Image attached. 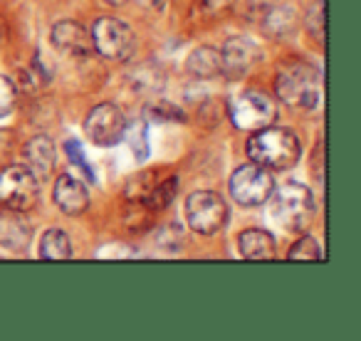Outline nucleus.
Listing matches in <instances>:
<instances>
[{"mask_svg": "<svg viewBox=\"0 0 361 341\" xmlns=\"http://www.w3.org/2000/svg\"><path fill=\"white\" fill-rule=\"evenodd\" d=\"M32 240V225L23 213L6 211L0 213V247L6 252H27Z\"/></svg>", "mask_w": 361, "mask_h": 341, "instance_id": "ddd939ff", "label": "nucleus"}, {"mask_svg": "<svg viewBox=\"0 0 361 341\" xmlns=\"http://www.w3.org/2000/svg\"><path fill=\"white\" fill-rule=\"evenodd\" d=\"M231 6H233V0H201V11L213 18L223 16Z\"/></svg>", "mask_w": 361, "mask_h": 341, "instance_id": "bb28decb", "label": "nucleus"}, {"mask_svg": "<svg viewBox=\"0 0 361 341\" xmlns=\"http://www.w3.org/2000/svg\"><path fill=\"white\" fill-rule=\"evenodd\" d=\"M272 216L285 230L305 232L314 221L317 203L307 186L297 181H287L272 191Z\"/></svg>", "mask_w": 361, "mask_h": 341, "instance_id": "7ed1b4c3", "label": "nucleus"}, {"mask_svg": "<svg viewBox=\"0 0 361 341\" xmlns=\"http://www.w3.org/2000/svg\"><path fill=\"white\" fill-rule=\"evenodd\" d=\"M92 32V45L104 60L124 62L134 55L136 50V35L124 20L119 18H97L94 25L90 27Z\"/></svg>", "mask_w": 361, "mask_h": 341, "instance_id": "39448f33", "label": "nucleus"}, {"mask_svg": "<svg viewBox=\"0 0 361 341\" xmlns=\"http://www.w3.org/2000/svg\"><path fill=\"white\" fill-rule=\"evenodd\" d=\"M297 25H300V16L290 6H272L262 16V30L275 40L290 37L297 30Z\"/></svg>", "mask_w": 361, "mask_h": 341, "instance_id": "f3484780", "label": "nucleus"}, {"mask_svg": "<svg viewBox=\"0 0 361 341\" xmlns=\"http://www.w3.org/2000/svg\"><path fill=\"white\" fill-rule=\"evenodd\" d=\"M287 257H290V260H302V262H317V260H322V250H319V245H317L314 237L305 235L290 247Z\"/></svg>", "mask_w": 361, "mask_h": 341, "instance_id": "5701e85b", "label": "nucleus"}, {"mask_svg": "<svg viewBox=\"0 0 361 341\" xmlns=\"http://www.w3.org/2000/svg\"><path fill=\"white\" fill-rule=\"evenodd\" d=\"M305 23H307V30L312 32V37L319 45H324V0H317L314 6L310 8Z\"/></svg>", "mask_w": 361, "mask_h": 341, "instance_id": "b1692460", "label": "nucleus"}, {"mask_svg": "<svg viewBox=\"0 0 361 341\" xmlns=\"http://www.w3.org/2000/svg\"><path fill=\"white\" fill-rule=\"evenodd\" d=\"M186 221L198 235H216L228 223V203L216 191H196L186 198Z\"/></svg>", "mask_w": 361, "mask_h": 341, "instance_id": "6e6552de", "label": "nucleus"}, {"mask_svg": "<svg viewBox=\"0 0 361 341\" xmlns=\"http://www.w3.org/2000/svg\"><path fill=\"white\" fill-rule=\"evenodd\" d=\"M228 188H231L233 201L240 203L243 208H257L270 201L272 191H275V178H272L270 170L262 168V166L245 163L233 170Z\"/></svg>", "mask_w": 361, "mask_h": 341, "instance_id": "423d86ee", "label": "nucleus"}, {"mask_svg": "<svg viewBox=\"0 0 361 341\" xmlns=\"http://www.w3.org/2000/svg\"><path fill=\"white\" fill-rule=\"evenodd\" d=\"M16 101H18L16 85H13L6 75H0V119L16 109Z\"/></svg>", "mask_w": 361, "mask_h": 341, "instance_id": "393cba45", "label": "nucleus"}, {"mask_svg": "<svg viewBox=\"0 0 361 341\" xmlns=\"http://www.w3.org/2000/svg\"><path fill=\"white\" fill-rule=\"evenodd\" d=\"M40 198V178L25 166H6L0 170V206L6 211L25 213Z\"/></svg>", "mask_w": 361, "mask_h": 341, "instance_id": "20e7f679", "label": "nucleus"}, {"mask_svg": "<svg viewBox=\"0 0 361 341\" xmlns=\"http://www.w3.org/2000/svg\"><path fill=\"white\" fill-rule=\"evenodd\" d=\"M23 156H25V168H30L37 178H47L55 170L57 163V149L52 144L50 136L37 134L23 146Z\"/></svg>", "mask_w": 361, "mask_h": 341, "instance_id": "4468645a", "label": "nucleus"}, {"mask_svg": "<svg viewBox=\"0 0 361 341\" xmlns=\"http://www.w3.org/2000/svg\"><path fill=\"white\" fill-rule=\"evenodd\" d=\"M65 154H67V159H70L72 163H75L77 168L85 173L87 183H97V173L92 170V163H90V159L85 156V151H82L80 141H77V139H67L65 141Z\"/></svg>", "mask_w": 361, "mask_h": 341, "instance_id": "4be33fe9", "label": "nucleus"}, {"mask_svg": "<svg viewBox=\"0 0 361 341\" xmlns=\"http://www.w3.org/2000/svg\"><path fill=\"white\" fill-rule=\"evenodd\" d=\"M151 216H154V211H151V208L146 206L144 201H131V198H126V211H124L126 230H131V232L149 230Z\"/></svg>", "mask_w": 361, "mask_h": 341, "instance_id": "aec40b11", "label": "nucleus"}, {"mask_svg": "<svg viewBox=\"0 0 361 341\" xmlns=\"http://www.w3.org/2000/svg\"><path fill=\"white\" fill-rule=\"evenodd\" d=\"M126 126H129V121H126L124 111H121L116 104L104 101V104H97L94 109L87 114L85 134L92 144L109 149V146H116L124 141Z\"/></svg>", "mask_w": 361, "mask_h": 341, "instance_id": "1a4fd4ad", "label": "nucleus"}, {"mask_svg": "<svg viewBox=\"0 0 361 341\" xmlns=\"http://www.w3.org/2000/svg\"><path fill=\"white\" fill-rule=\"evenodd\" d=\"M260 60H262V50L252 37H243V35L231 37V40H226V45L221 47L223 75L231 77V80L245 77Z\"/></svg>", "mask_w": 361, "mask_h": 341, "instance_id": "9d476101", "label": "nucleus"}, {"mask_svg": "<svg viewBox=\"0 0 361 341\" xmlns=\"http://www.w3.org/2000/svg\"><path fill=\"white\" fill-rule=\"evenodd\" d=\"M106 6H114V8H121V6H126L129 0H104Z\"/></svg>", "mask_w": 361, "mask_h": 341, "instance_id": "cd10ccee", "label": "nucleus"}, {"mask_svg": "<svg viewBox=\"0 0 361 341\" xmlns=\"http://www.w3.org/2000/svg\"><path fill=\"white\" fill-rule=\"evenodd\" d=\"M228 114H231V121L235 129L257 131V129H262V126L275 124L277 104L265 94V92L245 89L231 99Z\"/></svg>", "mask_w": 361, "mask_h": 341, "instance_id": "0eeeda50", "label": "nucleus"}, {"mask_svg": "<svg viewBox=\"0 0 361 341\" xmlns=\"http://www.w3.org/2000/svg\"><path fill=\"white\" fill-rule=\"evenodd\" d=\"M238 250L245 260H275L277 245L275 237L260 228H250L238 235Z\"/></svg>", "mask_w": 361, "mask_h": 341, "instance_id": "2eb2a0df", "label": "nucleus"}, {"mask_svg": "<svg viewBox=\"0 0 361 341\" xmlns=\"http://www.w3.org/2000/svg\"><path fill=\"white\" fill-rule=\"evenodd\" d=\"M275 92L290 109L312 111L322 101V75L310 62L287 60L275 75Z\"/></svg>", "mask_w": 361, "mask_h": 341, "instance_id": "f257e3e1", "label": "nucleus"}, {"mask_svg": "<svg viewBox=\"0 0 361 341\" xmlns=\"http://www.w3.org/2000/svg\"><path fill=\"white\" fill-rule=\"evenodd\" d=\"M50 40L57 50L65 52V55H72V57H87L92 50H94L90 27H85L77 20L55 23V25H52V32H50Z\"/></svg>", "mask_w": 361, "mask_h": 341, "instance_id": "9b49d317", "label": "nucleus"}, {"mask_svg": "<svg viewBox=\"0 0 361 341\" xmlns=\"http://www.w3.org/2000/svg\"><path fill=\"white\" fill-rule=\"evenodd\" d=\"M52 201L65 216H82L90 208V191L75 176L62 173V176H57L55 186H52Z\"/></svg>", "mask_w": 361, "mask_h": 341, "instance_id": "f8f14e48", "label": "nucleus"}, {"mask_svg": "<svg viewBox=\"0 0 361 341\" xmlns=\"http://www.w3.org/2000/svg\"><path fill=\"white\" fill-rule=\"evenodd\" d=\"M124 139L131 141V151H134V159L139 161V163H144L146 159H149V136H146V121H134V124L126 126V134Z\"/></svg>", "mask_w": 361, "mask_h": 341, "instance_id": "412c9836", "label": "nucleus"}, {"mask_svg": "<svg viewBox=\"0 0 361 341\" xmlns=\"http://www.w3.org/2000/svg\"><path fill=\"white\" fill-rule=\"evenodd\" d=\"M186 72L196 80H213L223 75L221 50L211 45H201L186 57Z\"/></svg>", "mask_w": 361, "mask_h": 341, "instance_id": "dca6fc26", "label": "nucleus"}, {"mask_svg": "<svg viewBox=\"0 0 361 341\" xmlns=\"http://www.w3.org/2000/svg\"><path fill=\"white\" fill-rule=\"evenodd\" d=\"M176 193H178V178H176L173 173H164V176L159 178V183H156L154 191L149 193V198H146L144 203L154 213L166 211V208H169L171 203H173Z\"/></svg>", "mask_w": 361, "mask_h": 341, "instance_id": "6ab92c4d", "label": "nucleus"}, {"mask_svg": "<svg viewBox=\"0 0 361 341\" xmlns=\"http://www.w3.org/2000/svg\"><path fill=\"white\" fill-rule=\"evenodd\" d=\"M40 257L42 260H52V262H60V260H70L72 257V242L70 235L65 230H47L45 235L40 237Z\"/></svg>", "mask_w": 361, "mask_h": 341, "instance_id": "a211bd4d", "label": "nucleus"}, {"mask_svg": "<svg viewBox=\"0 0 361 341\" xmlns=\"http://www.w3.org/2000/svg\"><path fill=\"white\" fill-rule=\"evenodd\" d=\"M247 156L252 163L267 170H285L300 161L302 144L295 131L285 126H262L247 139Z\"/></svg>", "mask_w": 361, "mask_h": 341, "instance_id": "f03ea898", "label": "nucleus"}, {"mask_svg": "<svg viewBox=\"0 0 361 341\" xmlns=\"http://www.w3.org/2000/svg\"><path fill=\"white\" fill-rule=\"evenodd\" d=\"M149 114L154 116V119H159V121H178V119H183V111H178L173 104H169V101H159V104H154L149 109Z\"/></svg>", "mask_w": 361, "mask_h": 341, "instance_id": "a878e982", "label": "nucleus"}]
</instances>
